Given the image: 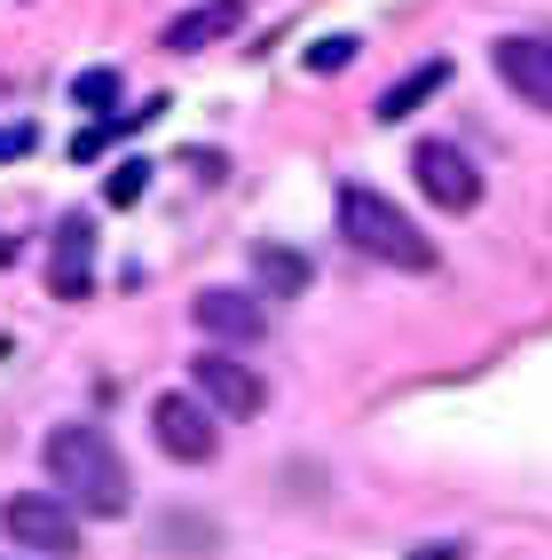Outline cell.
Segmentation results:
<instances>
[{"mask_svg":"<svg viewBox=\"0 0 552 560\" xmlns=\"http://www.w3.org/2000/svg\"><path fill=\"white\" fill-rule=\"evenodd\" d=\"M40 466L56 481V498L71 513H103V521H119L134 505V481H127V458H119V442H110L103 427H56L40 442Z\"/></svg>","mask_w":552,"mask_h":560,"instance_id":"6da1fadb","label":"cell"},{"mask_svg":"<svg viewBox=\"0 0 552 560\" xmlns=\"http://www.w3.org/2000/svg\"><path fill=\"white\" fill-rule=\"evenodd\" d=\"M340 237H348L355 253L387 260V269H402V277H426V269H434V237H426L395 198H379L372 182H348V190H340Z\"/></svg>","mask_w":552,"mask_h":560,"instance_id":"7a4b0ae2","label":"cell"},{"mask_svg":"<svg viewBox=\"0 0 552 560\" xmlns=\"http://www.w3.org/2000/svg\"><path fill=\"white\" fill-rule=\"evenodd\" d=\"M0 529L32 552H80V513H71L56 490H16L0 505Z\"/></svg>","mask_w":552,"mask_h":560,"instance_id":"3957f363","label":"cell"},{"mask_svg":"<svg viewBox=\"0 0 552 560\" xmlns=\"http://www.w3.org/2000/svg\"><path fill=\"white\" fill-rule=\"evenodd\" d=\"M411 174H419V190H426L442 213H473V206H482V174H473V159L458 151V142H419V151H411Z\"/></svg>","mask_w":552,"mask_h":560,"instance_id":"277c9868","label":"cell"},{"mask_svg":"<svg viewBox=\"0 0 552 560\" xmlns=\"http://www.w3.org/2000/svg\"><path fill=\"white\" fill-rule=\"evenodd\" d=\"M151 427H158V451L181 458V466H205L221 451V434H213V410L190 402V395H158L151 402Z\"/></svg>","mask_w":552,"mask_h":560,"instance_id":"5b68a950","label":"cell"},{"mask_svg":"<svg viewBox=\"0 0 552 560\" xmlns=\"http://www.w3.org/2000/svg\"><path fill=\"white\" fill-rule=\"evenodd\" d=\"M190 380H198V395H205L213 410H230V419H252V410L269 402L261 371H252V363H237V355H221V348L190 355Z\"/></svg>","mask_w":552,"mask_h":560,"instance_id":"8992f818","label":"cell"},{"mask_svg":"<svg viewBox=\"0 0 552 560\" xmlns=\"http://www.w3.org/2000/svg\"><path fill=\"white\" fill-rule=\"evenodd\" d=\"M490 63H497V80L521 95V103L552 110V40H544V32H513V40H497Z\"/></svg>","mask_w":552,"mask_h":560,"instance_id":"52a82bcc","label":"cell"},{"mask_svg":"<svg viewBox=\"0 0 552 560\" xmlns=\"http://www.w3.org/2000/svg\"><path fill=\"white\" fill-rule=\"evenodd\" d=\"M48 292H56V301H87V292H95V230H87L80 213H71L63 230H56V253H48Z\"/></svg>","mask_w":552,"mask_h":560,"instance_id":"ba28073f","label":"cell"},{"mask_svg":"<svg viewBox=\"0 0 552 560\" xmlns=\"http://www.w3.org/2000/svg\"><path fill=\"white\" fill-rule=\"evenodd\" d=\"M190 316H198V331H213V340H237V348H252V340L269 331L261 301H245V292H230V284L198 292V301H190Z\"/></svg>","mask_w":552,"mask_h":560,"instance_id":"9c48e42d","label":"cell"},{"mask_svg":"<svg viewBox=\"0 0 552 560\" xmlns=\"http://www.w3.org/2000/svg\"><path fill=\"white\" fill-rule=\"evenodd\" d=\"M237 24H245V0H205V9H190V16H174V24H166V48H174V56L213 48V40H230Z\"/></svg>","mask_w":552,"mask_h":560,"instance_id":"30bf717a","label":"cell"},{"mask_svg":"<svg viewBox=\"0 0 552 560\" xmlns=\"http://www.w3.org/2000/svg\"><path fill=\"white\" fill-rule=\"evenodd\" d=\"M442 88H450V63H419V71H402V80L379 95V110H372V119H387V127H402V119H411V110L426 103V95H442Z\"/></svg>","mask_w":552,"mask_h":560,"instance_id":"8fae6325","label":"cell"},{"mask_svg":"<svg viewBox=\"0 0 552 560\" xmlns=\"http://www.w3.org/2000/svg\"><path fill=\"white\" fill-rule=\"evenodd\" d=\"M252 269H261V284L277 292V301H292V292H308V260L292 253V245H277V237H261V245H252Z\"/></svg>","mask_w":552,"mask_h":560,"instance_id":"7c38bea8","label":"cell"},{"mask_svg":"<svg viewBox=\"0 0 552 560\" xmlns=\"http://www.w3.org/2000/svg\"><path fill=\"white\" fill-rule=\"evenodd\" d=\"M142 190H151V166H142V159H119L103 174V206H134Z\"/></svg>","mask_w":552,"mask_h":560,"instance_id":"4fadbf2b","label":"cell"},{"mask_svg":"<svg viewBox=\"0 0 552 560\" xmlns=\"http://www.w3.org/2000/svg\"><path fill=\"white\" fill-rule=\"evenodd\" d=\"M71 103H80V110H110V103H119V71H110V63L80 71V80H71Z\"/></svg>","mask_w":552,"mask_h":560,"instance_id":"5bb4252c","label":"cell"},{"mask_svg":"<svg viewBox=\"0 0 552 560\" xmlns=\"http://www.w3.org/2000/svg\"><path fill=\"white\" fill-rule=\"evenodd\" d=\"M355 48H363V40L331 32V40H316V48H308V71H324V80H331V71H348V63H355Z\"/></svg>","mask_w":552,"mask_h":560,"instance_id":"9a60e30c","label":"cell"},{"mask_svg":"<svg viewBox=\"0 0 552 560\" xmlns=\"http://www.w3.org/2000/svg\"><path fill=\"white\" fill-rule=\"evenodd\" d=\"M32 142H40V135H32V127H0V166H9V159H24V151H32Z\"/></svg>","mask_w":552,"mask_h":560,"instance_id":"2e32d148","label":"cell"},{"mask_svg":"<svg viewBox=\"0 0 552 560\" xmlns=\"http://www.w3.org/2000/svg\"><path fill=\"white\" fill-rule=\"evenodd\" d=\"M103 151H110V119H103V127H87L80 142H71V159H103Z\"/></svg>","mask_w":552,"mask_h":560,"instance_id":"e0dca14e","label":"cell"},{"mask_svg":"<svg viewBox=\"0 0 552 560\" xmlns=\"http://www.w3.org/2000/svg\"><path fill=\"white\" fill-rule=\"evenodd\" d=\"M411 560H458V545H419Z\"/></svg>","mask_w":552,"mask_h":560,"instance_id":"ac0fdd59","label":"cell"}]
</instances>
